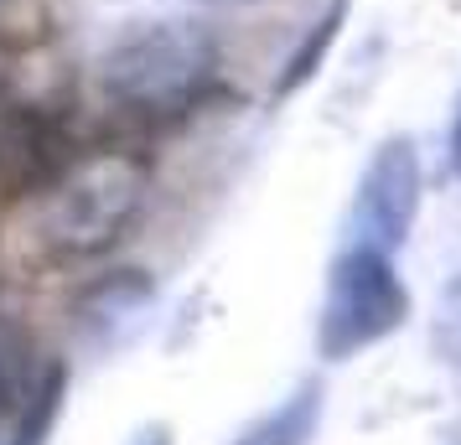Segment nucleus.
Returning <instances> with one entry per match:
<instances>
[{
  "mask_svg": "<svg viewBox=\"0 0 461 445\" xmlns=\"http://www.w3.org/2000/svg\"><path fill=\"white\" fill-rule=\"evenodd\" d=\"M223 78V47L203 22L150 16L125 22L94 63V84L109 109L140 125L187 120L212 99Z\"/></svg>",
  "mask_w": 461,
  "mask_h": 445,
  "instance_id": "nucleus-1",
  "label": "nucleus"
},
{
  "mask_svg": "<svg viewBox=\"0 0 461 445\" xmlns=\"http://www.w3.org/2000/svg\"><path fill=\"white\" fill-rule=\"evenodd\" d=\"M150 197V166L130 146L78 150L37 191L32 238L52 264H84L109 254L135 228Z\"/></svg>",
  "mask_w": 461,
  "mask_h": 445,
  "instance_id": "nucleus-2",
  "label": "nucleus"
},
{
  "mask_svg": "<svg viewBox=\"0 0 461 445\" xmlns=\"http://www.w3.org/2000/svg\"><path fill=\"white\" fill-rule=\"evenodd\" d=\"M404 321H410V290L394 270V254L368 244H342L321 290L316 352L327 362H348L389 342Z\"/></svg>",
  "mask_w": 461,
  "mask_h": 445,
  "instance_id": "nucleus-3",
  "label": "nucleus"
},
{
  "mask_svg": "<svg viewBox=\"0 0 461 445\" xmlns=\"http://www.w3.org/2000/svg\"><path fill=\"white\" fill-rule=\"evenodd\" d=\"M420 150L404 135L378 140L374 156L363 161V176L353 187V208H348V244H368L384 254H399L404 238L420 218Z\"/></svg>",
  "mask_w": 461,
  "mask_h": 445,
  "instance_id": "nucleus-4",
  "label": "nucleus"
},
{
  "mask_svg": "<svg viewBox=\"0 0 461 445\" xmlns=\"http://www.w3.org/2000/svg\"><path fill=\"white\" fill-rule=\"evenodd\" d=\"M342 16H348V0H327V11L312 22V37H306V42L285 58V73H280V84H275V99H291L295 88L312 84V73L321 67V58H327L332 37L342 31Z\"/></svg>",
  "mask_w": 461,
  "mask_h": 445,
  "instance_id": "nucleus-5",
  "label": "nucleus"
},
{
  "mask_svg": "<svg viewBox=\"0 0 461 445\" xmlns=\"http://www.w3.org/2000/svg\"><path fill=\"white\" fill-rule=\"evenodd\" d=\"M316 414H321V388L306 383L301 394H291L275 414H265L254 424L244 435V445H306V435L316 430Z\"/></svg>",
  "mask_w": 461,
  "mask_h": 445,
  "instance_id": "nucleus-6",
  "label": "nucleus"
},
{
  "mask_svg": "<svg viewBox=\"0 0 461 445\" xmlns=\"http://www.w3.org/2000/svg\"><path fill=\"white\" fill-rule=\"evenodd\" d=\"M58 404H63V368H52V378L42 383V394L32 399L26 420L11 430V441H5V445H47V435H52V420H58Z\"/></svg>",
  "mask_w": 461,
  "mask_h": 445,
  "instance_id": "nucleus-7",
  "label": "nucleus"
},
{
  "mask_svg": "<svg viewBox=\"0 0 461 445\" xmlns=\"http://www.w3.org/2000/svg\"><path fill=\"white\" fill-rule=\"evenodd\" d=\"M436 332H440V347H446V358L461 362V275L446 285V296H440V321H436Z\"/></svg>",
  "mask_w": 461,
  "mask_h": 445,
  "instance_id": "nucleus-8",
  "label": "nucleus"
},
{
  "mask_svg": "<svg viewBox=\"0 0 461 445\" xmlns=\"http://www.w3.org/2000/svg\"><path fill=\"white\" fill-rule=\"evenodd\" d=\"M446 161H451V176H461V104L451 120V135H446Z\"/></svg>",
  "mask_w": 461,
  "mask_h": 445,
  "instance_id": "nucleus-9",
  "label": "nucleus"
},
{
  "mask_svg": "<svg viewBox=\"0 0 461 445\" xmlns=\"http://www.w3.org/2000/svg\"><path fill=\"white\" fill-rule=\"evenodd\" d=\"M203 5H249V0H203Z\"/></svg>",
  "mask_w": 461,
  "mask_h": 445,
  "instance_id": "nucleus-10",
  "label": "nucleus"
}]
</instances>
